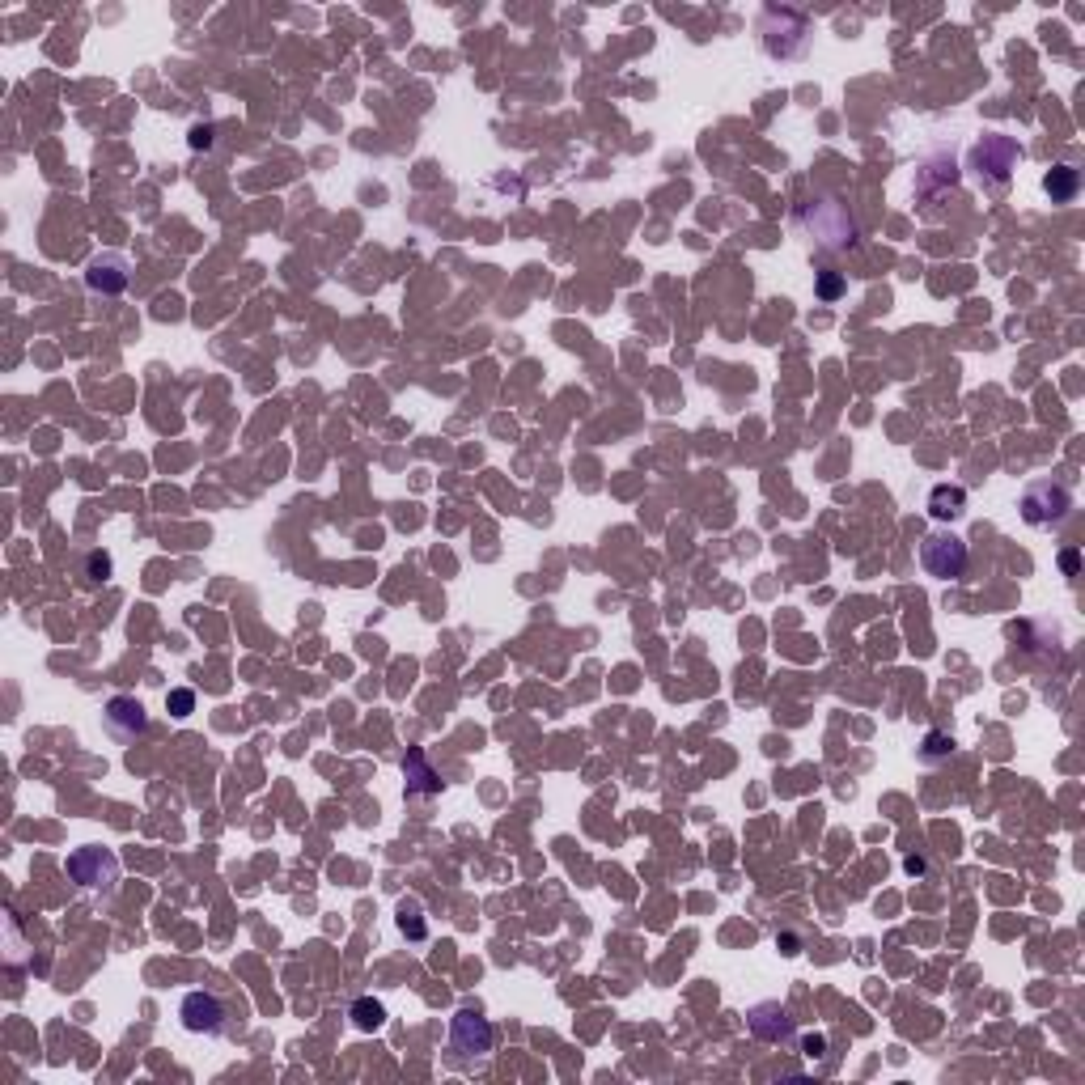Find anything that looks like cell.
Returning a JSON list of instances; mask_svg holds the SVG:
<instances>
[{"label":"cell","instance_id":"1","mask_svg":"<svg viewBox=\"0 0 1085 1085\" xmlns=\"http://www.w3.org/2000/svg\"><path fill=\"white\" fill-rule=\"evenodd\" d=\"M1018 162H1022V145L1013 136H1001V132L984 136L980 145L967 153V170L975 174V183H980L988 195H1001L1009 187Z\"/></svg>","mask_w":1085,"mask_h":1085},{"label":"cell","instance_id":"2","mask_svg":"<svg viewBox=\"0 0 1085 1085\" xmlns=\"http://www.w3.org/2000/svg\"><path fill=\"white\" fill-rule=\"evenodd\" d=\"M797 217H802V225L827 246V251H848V246H857V238H861L857 221L848 217V208L840 200H831V195H814V200H806L802 208H797Z\"/></svg>","mask_w":1085,"mask_h":1085},{"label":"cell","instance_id":"3","mask_svg":"<svg viewBox=\"0 0 1085 1085\" xmlns=\"http://www.w3.org/2000/svg\"><path fill=\"white\" fill-rule=\"evenodd\" d=\"M759 34H763V51H768L772 60H797V56H806V47H810V22H806V13H797V9L768 5L759 17Z\"/></svg>","mask_w":1085,"mask_h":1085},{"label":"cell","instance_id":"4","mask_svg":"<svg viewBox=\"0 0 1085 1085\" xmlns=\"http://www.w3.org/2000/svg\"><path fill=\"white\" fill-rule=\"evenodd\" d=\"M967 543L950 535V530H933V535H924L920 543V564H924V573L937 577V581H958L967 573Z\"/></svg>","mask_w":1085,"mask_h":1085},{"label":"cell","instance_id":"5","mask_svg":"<svg viewBox=\"0 0 1085 1085\" xmlns=\"http://www.w3.org/2000/svg\"><path fill=\"white\" fill-rule=\"evenodd\" d=\"M68 878H73L77 886H85V891H115V882H119V857L111 848H102V844H85L77 848L73 857H68Z\"/></svg>","mask_w":1085,"mask_h":1085},{"label":"cell","instance_id":"6","mask_svg":"<svg viewBox=\"0 0 1085 1085\" xmlns=\"http://www.w3.org/2000/svg\"><path fill=\"white\" fill-rule=\"evenodd\" d=\"M1073 513V492L1064 488V484H1052V479H1043V484H1030L1022 492V518L1026 526H1060L1064 518Z\"/></svg>","mask_w":1085,"mask_h":1085},{"label":"cell","instance_id":"7","mask_svg":"<svg viewBox=\"0 0 1085 1085\" xmlns=\"http://www.w3.org/2000/svg\"><path fill=\"white\" fill-rule=\"evenodd\" d=\"M183 1026L191 1030V1035H225L229 1030V1009L217 992H204V988H195L183 996Z\"/></svg>","mask_w":1085,"mask_h":1085},{"label":"cell","instance_id":"8","mask_svg":"<svg viewBox=\"0 0 1085 1085\" xmlns=\"http://www.w3.org/2000/svg\"><path fill=\"white\" fill-rule=\"evenodd\" d=\"M492 1022L484 1018V1013H475V1009H458L454 1013V1022H450V1047L458 1056H467V1060H484L492 1052Z\"/></svg>","mask_w":1085,"mask_h":1085},{"label":"cell","instance_id":"9","mask_svg":"<svg viewBox=\"0 0 1085 1085\" xmlns=\"http://www.w3.org/2000/svg\"><path fill=\"white\" fill-rule=\"evenodd\" d=\"M102 725H106V734H111L115 742H136L149 729V717H145V708H140V700L115 696V700H106V708H102Z\"/></svg>","mask_w":1085,"mask_h":1085},{"label":"cell","instance_id":"10","mask_svg":"<svg viewBox=\"0 0 1085 1085\" xmlns=\"http://www.w3.org/2000/svg\"><path fill=\"white\" fill-rule=\"evenodd\" d=\"M746 1026H751V1035L763 1039V1043H789L797 1035V1026L789 1018V1009L780 1005V1001H759L746 1009Z\"/></svg>","mask_w":1085,"mask_h":1085},{"label":"cell","instance_id":"11","mask_svg":"<svg viewBox=\"0 0 1085 1085\" xmlns=\"http://www.w3.org/2000/svg\"><path fill=\"white\" fill-rule=\"evenodd\" d=\"M85 284H90V293L119 297L123 289H128V259L123 255H98L90 268H85Z\"/></svg>","mask_w":1085,"mask_h":1085},{"label":"cell","instance_id":"12","mask_svg":"<svg viewBox=\"0 0 1085 1085\" xmlns=\"http://www.w3.org/2000/svg\"><path fill=\"white\" fill-rule=\"evenodd\" d=\"M403 780H407V793L412 797H433V793H441V785H446L420 746H412V751L403 755Z\"/></svg>","mask_w":1085,"mask_h":1085},{"label":"cell","instance_id":"13","mask_svg":"<svg viewBox=\"0 0 1085 1085\" xmlns=\"http://www.w3.org/2000/svg\"><path fill=\"white\" fill-rule=\"evenodd\" d=\"M929 513L937 522H954L967 513V488L963 484H937L929 492Z\"/></svg>","mask_w":1085,"mask_h":1085},{"label":"cell","instance_id":"14","mask_svg":"<svg viewBox=\"0 0 1085 1085\" xmlns=\"http://www.w3.org/2000/svg\"><path fill=\"white\" fill-rule=\"evenodd\" d=\"M1043 191L1052 195L1056 204H1073L1077 191H1081V170H1073V166H1052V174L1043 179Z\"/></svg>","mask_w":1085,"mask_h":1085},{"label":"cell","instance_id":"15","mask_svg":"<svg viewBox=\"0 0 1085 1085\" xmlns=\"http://www.w3.org/2000/svg\"><path fill=\"white\" fill-rule=\"evenodd\" d=\"M352 1022L361 1030H378L386 1022V1005L373 1001V996H361V1001H352Z\"/></svg>","mask_w":1085,"mask_h":1085},{"label":"cell","instance_id":"16","mask_svg":"<svg viewBox=\"0 0 1085 1085\" xmlns=\"http://www.w3.org/2000/svg\"><path fill=\"white\" fill-rule=\"evenodd\" d=\"M399 929L412 937V941H424L429 937V929H424V912H420V903L416 899H407V903H399Z\"/></svg>","mask_w":1085,"mask_h":1085},{"label":"cell","instance_id":"17","mask_svg":"<svg viewBox=\"0 0 1085 1085\" xmlns=\"http://www.w3.org/2000/svg\"><path fill=\"white\" fill-rule=\"evenodd\" d=\"M946 755H954V738L941 734V729H929V734H924V746H920V759L924 763H941Z\"/></svg>","mask_w":1085,"mask_h":1085},{"label":"cell","instance_id":"18","mask_svg":"<svg viewBox=\"0 0 1085 1085\" xmlns=\"http://www.w3.org/2000/svg\"><path fill=\"white\" fill-rule=\"evenodd\" d=\"M111 556H106V551H90V556H85V581L90 585H106L111 581Z\"/></svg>","mask_w":1085,"mask_h":1085},{"label":"cell","instance_id":"19","mask_svg":"<svg viewBox=\"0 0 1085 1085\" xmlns=\"http://www.w3.org/2000/svg\"><path fill=\"white\" fill-rule=\"evenodd\" d=\"M166 708H170V717H191L195 713V691L191 687H174L166 696Z\"/></svg>","mask_w":1085,"mask_h":1085},{"label":"cell","instance_id":"20","mask_svg":"<svg viewBox=\"0 0 1085 1085\" xmlns=\"http://www.w3.org/2000/svg\"><path fill=\"white\" fill-rule=\"evenodd\" d=\"M840 293H844V276H835V272L818 276V297H823V301H835Z\"/></svg>","mask_w":1085,"mask_h":1085},{"label":"cell","instance_id":"21","mask_svg":"<svg viewBox=\"0 0 1085 1085\" xmlns=\"http://www.w3.org/2000/svg\"><path fill=\"white\" fill-rule=\"evenodd\" d=\"M802 1052H806L810 1060H818V1056L827 1052V1039H823V1035H806V1039H802Z\"/></svg>","mask_w":1085,"mask_h":1085},{"label":"cell","instance_id":"22","mask_svg":"<svg viewBox=\"0 0 1085 1085\" xmlns=\"http://www.w3.org/2000/svg\"><path fill=\"white\" fill-rule=\"evenodd\" d=\"M212 145V128H191V149Z\"/></svg>","mask_w":1085,"mask_h":1085},{"label":"cell","instance_id":"23","mask_svg":"<svg viewBox=\"0 0 1085 1085\" xmlns=\"http://www.w3.org/2000/svg\"><path fill=\"white\" fill-rule=\"evenodd\" d=\"M776 946H780V954H797L802 950V941H797L793 933H785V937H776Z\"/></svg>","mask_w":1085,"mask_h":1085},{"label":"cell","instance_id":"24","mask_svg":"<svg viewBox=\"0 0 1085 1085\" xmlns=\"http://www.w3.org/2000/svg\"><path fill=\"white\" fill-rule=\"evenodd\" d=\"M1060 568H1064V573L1073 577L1077 568H1081V556H1077V551H1064V556H1060Z\"/></svg>","mask_w":1085,"mask_h":1085},{"label":"cell","instance_id":"25","mask_svg":"<svg viewBox=\"0 0 1085 1085\" xmlns=\"http://www.w3.org/2000/svg\"><path fill=\"white\" fill-rule=\"evenodd\" d=\"M903 869H907V874H924V861H920V857H907Z\"/></svg>","mask_w":1085,"mask_h":1085}]
</instances>
